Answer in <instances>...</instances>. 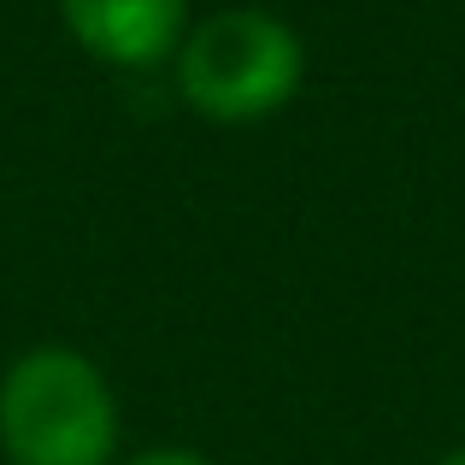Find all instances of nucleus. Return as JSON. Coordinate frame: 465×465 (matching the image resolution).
Wrapping results in <instances>:
<instances>
[{"label": "nucleus", "instance_id": "3", "mask_svg": "<svg viewBox=\"0 0 465 465\" xmlns=\"http://www.w3.org/2000/svg\"><path fill=\"white\" fill-rule=\"evenodd\" d=\"M59 18L101 65H159L189 35V0H59Z\"/></svg>", "mask_w": 465, "mask_h": 465}, {"label": "nucleus", "instance_id": "1", "mask_svg": "<svg viewBox=\"0 0 465 465\" xmlns=\"http://www.w3.org/2000/svg\"><path fill=\"white\" fill-rule=\"evenodd\" d=\"M177 94L213 124H260L283 113L307 77V47L277 12L265 6H224L189 24L171 54Z\"/></svg>", "mask_w": 465, "mask_h": 465}, {"label": "nucleus", "instance_id": "2", "mask_svg": "<svg viewBox=\"0 0 465 465\" xmlns=\"http://www.w3.org/2000/svg\"><path fill=\"white\" fill-rule=\"evenodd\" d=\"M0 448L12 465H113L118 401L77 348H30L0 377Z\"/></svg>", "mask_w": 465, "mask_h": 465}, {"label": "nucleus", "instance_id": "5", "mask_svg": "<svg viewBox=\"0 0 465 465\" xmlns=\"http://www.w3.org/2000/svg\"><path fill=\"white\" fill-rule=\"evenodd\" d=\"M436 465H465V448H454V454H442Z\"/></svg>", "mask_w": 465, "mask_h": 465}, {"label": "nucleus", "instance_id": "4", "mask_svg": "<svg viewBox=\"0 0 465 465\" xmlns=\"http://www.w3.org/2000/svg\"><path fill=\"white\" fill-rule=\"evenodd\" d=\"M124 465H213L206 454H189V448H148V454L124 460Z\"/></svg>", "mask_w": 465, "mask_h": 465}]
</instances>
